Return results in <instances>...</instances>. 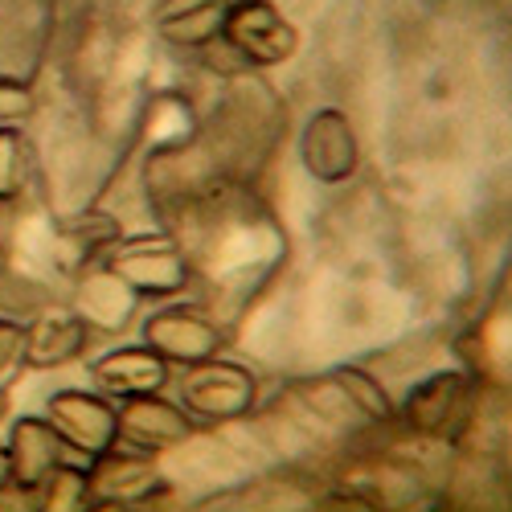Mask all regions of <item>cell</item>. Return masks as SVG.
I'll list each match as a JSON object with an SVG mask.
<instances>
[{
    "instance_id": "52a82bcc",
    "label": "cell",
    "mask_w": 512,
    "mask_h": 512,
    "mask_svg": "<svg viewBox=\"0 0 512 512\" xmlns=\"http://www.w3.org/2000/svg\"><path fill=\"white\" fill-rule=\"evenodd\" d=\"M300 164L320 185H345L361 168V140L353 119L340 107H320L300 132Z\"/></svg>"
},
{
    "instance_id": "8fae6325",
    "label": "cell",
    "mask_w": 512,
    "mask_h": 512,
    "mask_svg": "<svg viewBox=\"0 0 512 512\" xmlns=\"http://www.w3.org/2000/svg\"><path fill=\"white\" fill-rule=\"evenodd\" d=\"M123 234L119 218L107 209H82L74 218H62L54 226V242H50V259L62 275L78 279L82 271L99 267V259L115 246V238Z\"/></svg>"
},
{
    "instance_id": "5b68a950",
    "label": "cell",
    "mask_w": 512,
    "mask_h": 512,
    "mask_svg": "<svg viewBox=\"0 0 512 512\" xmlns=\"http://www.w3.org/2000/svg\"><path fill=\"white\" fill-rule=\"evenodd\" d=\"M5 447H9L13 492H21V496L46 492L58 472L87 463L78 451L66 447V439L54 431V422L46 414H21V418H13V426L5 431Z\"/></svg>"
},
{
    "instance_id": "5bb4252c",
    "label": "cell",
    "mask_w": 512,
    "mask_h": 512,
    "mask_svg": "<svg viewBox=\"0 0 512 512\" xmlns=\"http://www.w3.org/2000/svg\"><path fill=\"white\" fill-rule=\"evenodd\" d=\"M230 0H160L152 25L177 50H205L218 41Z\"/></svg>"
},
{
    "instance_id": "44dd1931",
    "label": "cell",
    "mask_w": 512,
    "mask_h": 512,
    "mask_svg": "<svg viewBox=\"0 0 512 512\" xmlns=\"http://www.w3.org/2000/svg\"><path fill=\"white\" fill-rule=\"evenodd\" d=\"M13 492V472H9V447H5V435H0V496Z\"/></svg>"
},
{
    "instance_id": "30bf717a",
    "label": "cell",
    "mask_w": 512,
    "mask_h": 512,
    "mask_svg": "<svg viewBox=\"0 0 512 512\" xmlns=\"http://www.w3.org/2000/svg\"><path fill=\"white\" fill-rule=\"evenodd\" d=\"M467 394H472V377H467L463 369H443V373L422 377L418 386L398 402L394 418L418 439H439L459 422V414L467 406Z\"/></svg>"
},
{
    "instance_id": "9c48e42d",
    "label": "cell",
    "mask_w": 512,
    "mask_h": 512,
    "mask_svg": "<svg viewBox=\"0 0 512 512\" xmlns=\"http://www.w3.org/2000/svg\"><path fill=\"white\" fill-rule=\"evenodd\" d=\"M115 410H119V443H127L132 451H144V455L173 451L197 435V418L181 402H168L164 390L119 398Z\"/></svg>"
},
{
    "instance_id": "6da1fadb",
    "label": "cell",
    "mask_w": 512,
    "mask_h": 512,
    "mask_svg": "<svg viewBox=\"0 0 512 512\" xmlns=\"http://www.w3.org/2000/svg\"><path fill=\"white\" fill-rule=\"evenodd\" d=\"M123 287H132L140 300H177L193 283V259L177 242V234H119L115 246L99 259Z\"/></svg>"
},
{
    "instance_id": "d6986e66",
    "label": "cell",
    "mask_w": 512,
    "mask_h": 512,
    "mask_svg": "<svg viewBox=\"0 0 512 512\" xmlns=\"http://www.w3.org/2000/svg\"><path fill=\"white\" fill-rule=\"evenodd\" d=\"M25 320L0 316V402L25 373Z\"/></svg>"
},
{
    "instance_id": "2e32d148",
    "label": "cell",
    "mask_w": 512,
    "mask_h": 512,
    "mask_svg": "<svg viewBox=\"0 0 512 512\" xmlns=\"http://www.w3.org/2000/svg\"><path fill=\"white\" fill-rule=\"evenodd\" d=\"M197 127H201L197 111L189 107L185 95H173V91L156 95L144 111V140H148L152 156H173V152L189 148L197 140Z\"/></svg>"
},
{
    "instance_id": "ac0fdd59",
    "label": "cell",
    "mask_w": 512,
    "mask_h": 512,
    "mask_svg": "<svg viewBox=\"0 0 512 512\" xmlns=\"http://www.w3.org/2000/svg\"><path fill=\"white\" fill-rule=\"evenodd\" d=\"M332 381L340 386V394H345V402L361 410V418H365V422H394L398 402L386 394V386H381V381H377L369 369L340 365Z\"/></svg>"
},
{
    "instance_id": "4fadbf2b",
    "label": "cell",
    "mask_w": 512,
    "mask_h": 512,
    "mask_svg": "<svg viewBox=\"0 0 512 512\" xmlns=\"http://www.w3.org/2000/svg\"><path fill=\"white\" fill-rule=\"evenodd\" d=\"M91 345V328L74 308H46L25 324V365L37 373L74 365Z\"/></svg>"
},
{
    "instance_id": "ffe728a7",
    "label": "cell",
    "mask_w": 512,
    "mask_h": 512,
    "mask_svg": "<svg viewBox=\"0 0 512 512\" xmlns=\"http://www.w3.org/2000/svg\"><path fill=\"white\" fill-rule=\"evenodd\" d=\"M37 111V91L29 78L0 74V127L5 123H25Z\"/></svg>"
},
{
    "instance_id": "7c38bea8",
    "label": "cell",
    "mask_w": 512,
    "mask_h": 512,
    "mask_svg": "<svg viewBox=\"0 0 512 512\" xmlns=\"http://www.w3.org/2000/svg\"><path fill=\"white\" fill-rule=\"evenodd\" d=\"M91 377L107 398H136V394H160L173 381V365H168L156 349L140 345H119L103 357L91 361Z\"/></svg>"
},
{
    "instance_id": "277c9868",
    "label": "cell",
    "mask_w": 512,
    "mask_h": 512,
    "mask_svg": "<svg viewBox=\"0 0 512 512\" xmlns=\"http://www.w3.org/2000/svg\"><path fill=\"white\" fill-rule=\"evenodd\" d=\"M168 492V476L144 451H103L82 467V504L87 508H140Z\"/></svg>"
},
{
    "instance_id": "3957f363",
    "label": "cell",
    "mask_w": 512,
    "mask_h": 512,
    "mask_svg": "<svg viewBox=\"0 0 512 512\" xmlns=\"http://www.w3.org/2000/svg\"><path fill=\"white\" fill-rule=\"evenodd\" d=\"M177 402L197 418V422H234L254 410L259 402V381L238 361L205 357L197 365H185L177 373Z\"/></svg>"
},
{
    "instance_id": "7402d4cb",
    "label": "cell",
    "mask_w": 512,
    "mask_h": 512,
    "mask_svg": "<svg viewBox=\"0 0 512 512\" xmlns=\"http://www.w3.org/2000/svg\"><path fill=\"white\" fill-rule=\"evenodd\" d=\"M0 275H5V254H0Z\"/></svg>"
},
{
    "instance_id": "9a60e30c",
    "label": "cell",
    "mask_w": 512,
    "mask_h": 512,
    "mask_svg": "<svg viewBox=\"0 0 512 512\" xmlns=\"http://www.w3.org/2000/svg\"><path fill=\"white\" fill-rule=\"evenodd\" d=\"M140 304V295L132 287H123L111 271L103 267H91V271H82L78 275V287H74V312L87 320L91 332H115L123 328L127 320H132Z\"/></svg>"
},
{
    "instance_id": "8992f818",
    "label": "cell",
    "mask_w": 512,
    "mask_h": 512,
    "mask_svg": "<svg viewBox=\"0 0 512 512\" xmlns=\"http://www.w3.org/2000/svg\"><path fill=\"white\" fill-rule=\"evenodd\" d=\"M46 418L87 463L119 447V410L103 390H58L46 398Z\"/></svg>"
},
{
    "instance_id": "e0dca14e",
    "label": "cell",
    "mask_w": 512,
    "mask_h": 512,
    "mask_svg": "<svg viewBox=\"0 0 512 512\" xmlns=\"http://www.w3.org/2000/svg\"><path fill=\"white\" fill-rule=\"evenodd\" d=\"M33 173H37V156H33L25 127L5 123L0 127V209H9L13 201L25 197Z\"/></svg>"
},
{
    "instance_id": "7a4b0ae2",
    "label": "cell",
    "mask_w": 512,
    "mask_h": 512,
    "mask_svg": "<svg viewBox=\"0 0 512 512\" xmlns=\"http://www.w3.org/2000/svg\"><path fill=\"white\" fill-rule=\"evenodd\" d=\"M218 41L250 70H275L300 50V33L271 0H230Z\"/></svg>"
},
{
    "instance_id": "ba28073f",
    "label": "cell",
    "mask_w": 512,
    "mask_h": 512,
    "mask_svg": "<svg viewBox=\"0 0 512 512\" xmlns=\"http://www.w3.org/2000/svg\"><path fill=\"white\" fill-rule=\"evenodd\" d=\"M144 345L156 349L173 369L197 365L205 357H218L226 349V336L222 328L213 324L205 312L189 308V304H164L152 316H144Z\"/></svg>"
}]
</instances>
